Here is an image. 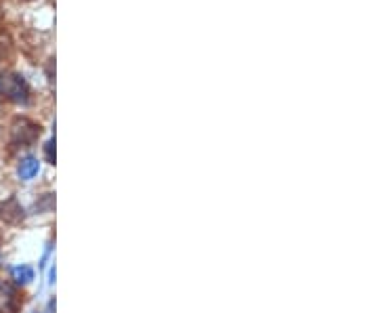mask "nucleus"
Instances as JSON below:
<instances>
[{
  "label": "nucleus",
  "mask_w": 378,
  "mask_h": 313,
  "mask_svg": "<svg viewBox=\"0 0 378 313\" xmlns=\"http://www.w3.org/2000/svg\"><path fill=\"white\" fill-rule=\"evenodd\" d=\"M0 91H3V95L7 99H11L15 103H25L27 95H30L25 80L19 74H5L3 78H0Z\"/></svg>",
  "instance_id": "f257e3e1"
},
{
  "label": "nucleus",
  "mask_w": 378,
  "mask_h": 313,
  "mask_svg": "<svg viewBox=\"0 0 378 313\" xmlns=\"http://www.w3.org/2000/svg\"><path fill=\"white\" fill-rule=\"evenodd\" d=\"M38 170H40V162L38 158L34 156H27L19 162V168H17V173H19V179L21 181H30L38 175Z\"/></svg>",
  "instance_id": "f03ea898"
},
{
  "label": "nucleus",
  "mask_w": 378,
  "mask_h": 313,
  "mask_svg": "<svg viewBox=\"0 0 378 313\" xmlns=\"http://www.w3.org/2000/svg\"><path fill=\"white\" fill-rule=\"evenodd\" d=\"M15 307V292L5 282H0V311H13Z\"/></svg>",
  "instance_id": "7ed1b4c3"
},
{
  "label": "nucleus",
  "mask_w": 378,
  "mask_h": 313,
  "mask_svg": "<svg viewBox=\"0 0 378 313\" xmlns=\"http://www.w3.org/2000/svg\"><path fill=\"white\" fill-rule=\"evenodd\" d=\"M11 277L15 280V284H30L34 280V269L30 265H17L11 269Z\"/></svg>",
  "instance_id": "20e7f679"
},
{
  "label": "nucleus",
  "mask_w": 378,
  "mask_h": 313,
  "mask_svg": "<svg viewBox=\"0 0 378 313\" xmlns=\"http://www.w3.org/2000/svg\"><path fill=\"white\" fill-rule=\"evenodd\" d=\"M46 158H49L51 164H55V139H51L46 144Z\"/></svg>",
  "instance_id": "39448f33"
},
{
  "label": "nucleus",
  "mask_w": 378,
  "mask_h": 313,
  "mask_svg": "<svg viewBox=\"0 0 378 313\" xmlns=\"http://www.w3.org/2000/svg\"><path fill=\"white\" fill-rule=\"evenodd\" d=\"M49 284H55V267H51L49 271Z\"/></svg>",
  "instance_id": "423d86ee"
}]
</instances>
